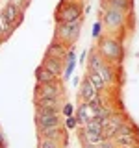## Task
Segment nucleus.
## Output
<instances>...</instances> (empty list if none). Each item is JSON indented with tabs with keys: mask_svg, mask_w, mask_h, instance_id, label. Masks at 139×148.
Here are the masks:
<instances>
[{
	"mask_svg": "<svg viewBox=\"0 0 139 148\" xmlns=\"http://www.w3.org/2000/svg\"><path fill=\"white\" fill-rule=\"evenodd\" d=\"M96 52L104 58L106 63L109 65H120L124 58V46L122 41L119 37H115L113 34L109 35H100L98 37V45H96Z\"/></svg>",
	"mask_w": 139,
	"mask_h": 148,
	"instance_id": "1",
	"label": "nucleus"
},
{
	"mask_svg": "<svg viewBox=\"0 0 139 148\" xmlns=\"http://www.w3.org/2000/svg\"><path fill=\"white\" fill-rule=\"evenodd\" d=\"M82 22H83V17L76 18V21H71V22H56L54 39L61 41L65 46H72L74 41L78 39V35H80Z\"/></svg>",
	"mask_w": 139,
	"mask_h": 148,
	"instance_id": "2",
	"label": "nucleus"
},
{
	"mask_svg": "<svg viewBox=\"0 0 139 148\" xmlns=\"http://www.w3.org/2000/svg\"><path fill=\"white\" fill-rule=\"evenodd\" d=\"M56 22H71L83 17L82 0H61L56 8Z\"/></svg>",
	"mask_w": 139,
	"mask_h": 148,
	"instance_id": "3",
	"label": "nucleus"
},
{
	"mask_svg": "<svg viewBox=\"0 0 139 148\" xmlns=\"http://www.w3.org/2000/svg\"><path fill=\"white\" fill-rule=\"evenodd\" d=\"M80 141H82V145L83 143L85 145H100L104 141V137H102V122L98 119H93L87 124H83V130L80 133Z\"/></svg>",
	"mask_w": 139,
	"mask_h": 148,
	"instance_id": "4",
	"label": "nucleus"
},
{
	"mask_svg": "<svg viewBox=\"0 0 139 148\" xmlns=\"http://www.w3.org/2000/svg\"><path fill=\"white\" fill-rule=\"evenodd\" d=\"M126 17L128 15L124 11H119V9H113V8L106 6L104 15H102V22H104V26L113 34V32H117L119 28H124V24H126Z\"/></svg>",
	"mask_w": 139,
	"mask_h": 148,
	"instance_id": "5",
	"label": "nucleus"
},
{
	"mask_svg": "<svg viewBox=\"0 0 139 148\" xmlns=\"http://www.w3.org/2000/svg\"><path fill=\"white\" fill-rule=\"evenodd\" d=\"M126 115L124 113H119V111H113V113L109 115L108 119L102 122V137L111 141V139L115 137V133H117V130L122 126L124 122H126Z\"/></svg>",
	"mask_w": 139,
	"mask_h": 148,
	"instance_id": "6",
	"label": "nucleus"
},
{
	"mask_svg": "<svg viewBox=\"0 0 139 148\" xmlns=\"http://www.w3.org/2000/svg\"><path fill=\"white\" fill-rule=\"evenodd\" d=\"M2 15L8 21V24L11 28H17L24 18V8L19 2H8L6 6L2 8Z\"/></svg>",
	"mask_w": 139,
	"mask_h": 148,
	"instance_id": "7",
	"label": "nucleus"
},
{
	"mask_svg": "<svg viewBox=\"0 0 139 148\" xmlns=\"http://www.w3.org/2000/svg\"><path fill=\"white\" fill-rule=\"evenodd\" d=\"M63 95V87L59 82L56 83H37L35 98H59Z\"/></svg>",
	"mask_w": 139,
	"mask_h": 148,
	"instance_id": "8",
	"label": "nucleus"
},
{
	"mask_svg": "<svg viewBox=\"0 0 139 148\" xmlns=\"http://www.w3.org/2000/svg\"><path fill=\"white\" fill-rule=\"evenodd\" d=\"M37 137L43 139H52V141H58L65 146L67 143V133H65V128L59 124V126H50V128H41L37 130Z\"/></svg>",
	"mask_w": 139,
	"mask_h": 148,
	"instance_id": "9",
	"label": "nucleus"
},
{
	"mask_svg": "<svg viewBox=\"0 0 139 148\" xmlns=\"http://www.w3.org/2000/svg\"><path fill=\"white\" fill-rule=\"evenodd\" d=\"M59 98H35V113H61Z\"/></svg>",
	"mask_w": 139,
	"mask_h": 148,
	"instance_id": "10",
	"label": "nucleus"
},
{
	"mask_svg": "<svg viewBox=\"0 0 139 148\" xmlns=\"http://www.w3.org/2000/svg\"><path fill=\"white\" fill-rule=\"evenodd\" d=\"M61 124V113H35V128H50Z\"/></svg>",
	"mask_w": 139,
	"mask_h": 148,
	"instance_id": "11",
	"label": "nucleus"
},
{
	"mask_svg": "<svg viewBox=\"0 0 139 148\" xmlns=\"http://www.w3.org/2000/svg\"><path fill=\"white\" fill-rule=\"evenodd\" d=\"M67 52H69V46H65L61 41H58V39H52L50 45L46 46V50H45V56L54 58V59H59V61H65Z\"/></svg>",
	"mask_w": 139,
	"mask_h": 148,
	"instance_id": "12",
	"label": "nucleus"
},
{
	"mask_svg": "<svg viewBox=\"0 0 139 148\" xmlns=\"http://www.w3.org/2000/svg\"><path fill=\"white\" fill-rule=\"evenodd\" d=\"M76 120H78V124H87L89 120H93L95 119V108L89 104V102H83V104H80V108H78V111H76Z\"/></svg>",
	"mask_w": 139,
	"mask_h": 148,
	"instance_id": "13",
	"label": "nucleus"
},
{
	"mask_svg": "<svg viewBox=\"0 0 139 148\" xmlns=\"http://www.w3.org/2000/svg\"><path fill=\"white\" fill-rule=\"evenodd\" d=\"M96 95H98L96 87L93 85V83L89 82V78L85 76L82 80V83H80V98H82V102H91Z\"/></svg>",
	"mask_w": 139,
	"mask_h": 148,
	"instance_id": "14",
	"label": "nucleus"
},
{
	"mask_svg": "<svg viewBox=\"0 0 139 148\" xmlns=\"http://www.w3.org/2000/svg\"><path fill=\"white\" fill-rule=\"evenodd\" d=\"M41 65H43L46 71L52 72L56 78L63 76V61H59V59H54V58H48V56H45V59H43V63H41Z\"/></svg>",
	"mask_w": 139,
	"mask_h": 148,
	"instance_id": "15",
	"label": "nucleus"
},
{
	"mask_svg": "<svg viewBox=\"0 0 139 148\" xmlns=\"http://www.w3.org/2000/svg\"><path fill=\"white\" fill-rule=\"evenodd\" d=\"M96 74L104 80L106 85H111V83L115 82V78H117V74H115V65H109V63H104L98 71H96Z\"/></svg>",
	"mask_w": 139,
	"mask_h": 148,
	"instance_id": "16",
	"label": "nucleus"
},
{
	"mask_svg": "<svg viewBox=\"0 0 139 148\" xmlns=\"http://www.w3.org/2000/svg\"><path fill=\"white\" fill-rule=\"evenodd\" d=\"M104 58L96 52V48H93L91 50V54H89V63H87V72H96L98 69L104 65Z\"/></svg>",
	"mask_w": 139,
	"mask_h": 148,
	"instance_id": "17",
	"label": "nucleus"
},
{
	"mask_svg": "<svg viewBox=\"0 0 139 148\" xmlns=\"http://www.w3.org/2000/svg\"><path fill=\"white\" fill-rule=\"evenodd\" d=\"M35 80H37V83H56L58 78H56L50 71H46L43 65H39L37 71H35Z\"/></svg>",
	"mask_w": 139,
	"mask_h": 148,
	"instance_id": "18",
	"label": "nucleus"
},
{
	"mask_svg": "<svg viewBox=\"0 0 139 148\" xmlns=\"http://www.w3.org/2000/svg\"><path fill=\"white\" fill-rule=\"evenodd\" d=\"M115 145H117L119 148L120 146H130V145H137L139 143V132L137 133H130V135H117L113 137Z\"/></svg>",
	"mask_w": 139,
	"mask_h": 148,
	"instance_id": "19",
	"label": "nucleus"
},
{
	"mask_svg": "<svg viewBox=\"0 0 139 148\" xmlns=\"http://www.w3.org/2000/svg\"><path fill=\"white\" fill-rule=\"evenodd\" d=\"M106 6L128 13L130 9H132V0H106Z\"/></svg>",
	"mask_w": 139,
	"mask_h": 148,
	"instance_id": "20",
	"label": "nucleus"
},
{
	"mask_svg": "<svg viewBox=\"0 0 139 148\" xmlns=\"http://www.w3.org/2000/svg\"><path fill=\"white\" fill-rule=\"evenodd\" d=\"M13 30H15V28H11V26L8 24V21L4 18L2 11H0V43H2V41H6V39H9L11 34H13Z\"/></svg>",
	"mask_w": 139,
	"mask_h": 148,
	"instance_id": "21",
	"label": "nucleus"
},
{
	"mask_svg": "<svg viewBox=\"0 0 139 148\" xmlns=\"http://www.w3.org/2000/svg\"><path fill=\"white\" fill-rule=\"evenodd\" d=\"M85 76L89 78V82H91L93 85L96 87V91H98V92L106 91V87H108V85H106V83H104V80H102V78H100V76H98V74H96V72H87Z\"/></svg>",
	"mask_w": 139,
	"mask_h": 148,
	"instance_id": "22",
	"label": "nucleus"
},
{
	"mask_svg": "<svg viewBox=\"0 0 139 148\" xmlns=\"http://www.w3.org/2000/svg\"><path fill=\"white\" fill-rule=\"evenodd\" d=\"M37 148H63V145L58 143V141H52V139L39 137V145H37Z\"/></svg>",
	"mask_w": 139,
	"mask_h": 148,
	"instance_id": "23",
	"label": "nucleus"
},
{
	"mask_svg": "<svg viewBox=\"0 0 139 148\" xmlns=\"http://www.w3.org/2000/svg\"><path fill=\"white\" fill-rule=\"evenodd\" d=\"M72 113H74V108H72V104L65 102V104L61 106V115H63V117H72Z\"/></svg>",
	"mask_w": 139,
	"mask_h": 148,
	"instance_id": "24",
	"label": "nucleus"
},
{
	"mask_svg": "<svg viewBox=\"0 0 139 148\" xmlns=\"http://www.w3.org/2000/svg\"><path fill=\"white\" fill-rule=\"evenodd\" d=\"M65 126H67V130H74L78 126V120H76V117H65Z\"/></svg>",
	"mask_w": 139,
	"mask_h": 148,
	"instance_id": "25",
	"label": "nucleus"
},
{
	"mask_svg": "<svg viewBox=\"0 0 139 148\" xmlns=\"http://www.w3.org/2000/svg\"><path fill=\"white\" fill-rule=\"evenodd\" d=\"M100 35H102V21H96L95 22V28H93V37L98 39Z\"/></svg>",
	"mask_w": 139,
	"mask_h": 148,
	"instance_id": "26",
	"label": "nucleus"
},
{
	"mask_svg": "<svg viewBox=\"0 0 139 148\" xmlns=\"http://www.w3.org/2000/svg\"><path fill=\"white\" fill-rule=\"evenodd\" d=\"M82 148H102V146H100V145H85V143H83Z\"/></svg>",
	"mask_w": 139,
	"mask_h": 148,
	"instance_id": "27",
	"label": "nucleus"
},
{
	"mask_svg": "<svg viewBox=\"0 0 139 148\" xmlns=\"http://www.w3.org/2000/svg\"><path fill=\"white\" fill-rule=\"evenodd\" d=\"M28 4H30V0H22V2H21V6L26 9V6H28Z\"/></svg>",
	"mask_w": 139,
	"mask_h": 148,
	"instance_id": "28",
	"label": "nucleus"
},
{
	"mask_svg": "<svg viewBox=\"0 0 139 148\" xmlns=\"http://www.w3.org/2000/svg\"><path fill=\"white\" fill-rule=\"evenodd\" d=\"M120 148H139V143L137 145H130V146H120Z\"/></svg>",
	"mask_w": 139,
	"mask_h": 148,
	"instance_id": "29",
	"label": "nucleus"
},
{
	"mask_svg": "<svg viewBox=\"0 0 139 148\" xmlns=\"http://www.w3.org/2000/svg\"><path fill=\"white\" fill-rule=\"evenodd\" d=\"M4 143V137H2V132H0V145H2Z\"/></svg>",
	"mask_w": 139,
	"mask_h": 148,
	"instance_id": "30",
	"label": "nucleus"
},
{
	"mask_svg": "<svg viewBox=\"0 0 139 148\" xmlns=\"http://www.w3.org/2000/svg\"><path fill=\"white\" fill-rule=\"evenodd\" d=\"M0 148H6V146H4V143H2V145H0Z\"/></svg>",
	"mask_w": 139,
	"mask_h": 148,
	"instance_id": "31",
	"label": "nucleus"
}]
</instances>
